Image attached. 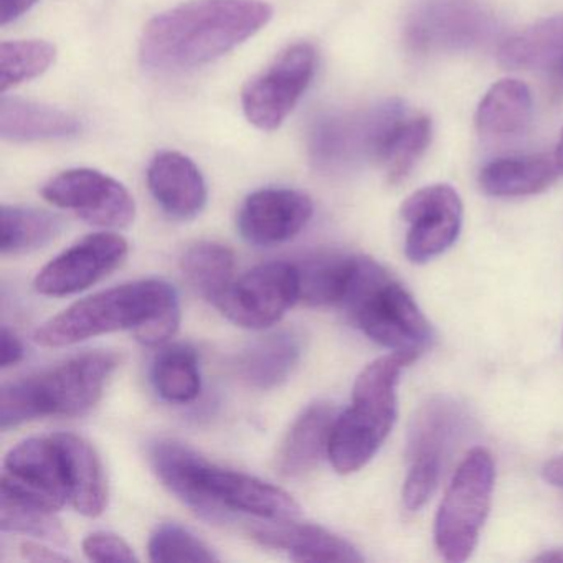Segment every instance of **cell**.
I'll return each mask as SVG.
<instances>
[{"label":"cell","mask_w":563,"mask_h":563,"mask_svg":"<svg viewBox=\"0 0 563 563\" xmlns=\"http://www.w3.org/2000/svg\"><path fill=\"white\" fill-rule=\"evenodd\" d=\"M147 186L161 209L176 220L196 219L207 203L202 173L180 153L157 154L147 169Z\"/></svg>","instance_id":"17"},{"label":"cell","mask_w":563,"mask_h":563,"mask_svg":"<svg viewBox=\"0 0 563 563\" xmlns=\"http://www.w3.org/2000/svg\"><path fill=\"white\" fill-rule=\"evenodd\" d=\"M318 55L306 42L291 45L265 71L246 84L242 107L246 120L262 131H275L295 110L316 75Z\"/></svg>","instance_id":"9"},{"label":"cell","mask_w":563,"mask_h":563,"mask_svg":"<svg viewBox=\"0 0 563 563\" xmlns=\"http://www.w3.org/2000/svg\"><path fill=\"white\" fill-rule=\"evenodd\" d=\"M301 355V334L292 329H285L258 339L240 352L235 371L250 387L273 390L291 377Z\"/></svg>","instance_id":"21"},{"label":"cell","mask_w":563,"mask_h":563,"mask_svg":"<svg viewBox=\"0 0 563 563\" xmlns=\"http://www.w3.org/2000/svg\"><path fill=\"white\" fill-rule=\"evenodd\" d=\"M298 301V266L272 262L235 279L216 308L233 324L262 331L282 321L286 311Z\"/></svg>","instance_id":"10"},{"label":"cell","mask_w":563,"mask_h":563,"mask_svg":"<svg viewBox=\"0 0 563 563\" xmlns=\"http://www.w3.org/2000/svg\"><path fill=\"white\" fill-rule=\"evenodd\" d=\"M0 19H2V25L11 24V22L18 21L19 18L31 11L37 0H0Z\"/></svg>","instance_id":"39"},{"label":"cell","mask_w":563,"mask_h":563,"mask_svg":"<svg viewBox=\"0 0 563 563\" xmlns=\"http://www.w3.org/2000/svg\"><path fill=\"white\" fill-rule=\"evenodd\" d=\"M358 256L319 253L299 263V301L314 308L342 306L357 272Z\"/></svg>","instance_id":"26"},{"label":"cell","mask_w":563,"mask_h":563,"mask_svg":"<svg viewBox=\"0 0 563 563\" xmlns=\"http://www.w3.org/2000/svg\"><path fill=\"white\" fill-rule=\"evenodd\" d=\"M180 269L189 285L213 306L235 282V253L216 242H199L186 250Z\"/></svg>","instance_id":"28"},{"label":"cell","mask_w":563,"mask_h":563,"mask_svg":"<svg viewBox=\"0 0 563 563\" xmlns=\"http://www.w3.org/2000/svg\"><path fill=\"white\" fill-rule=\"evenodd\" d=\"M550 75H552L553 88H555L559 93H563V55L559 58V62L550 68Z\"/></svg>","instance_id":"41"},{"label":"cell","mask_w":563,"mask_h":563,"mask_svg":"<svg viewBox=\"0 0 563 563\" xmlns=\"http://www.w3.org/2000/svg\"><path fill=\"white\" fill-rule=\"evenodd\" d=\"M401 219L408 223L405 255L411 263L430 262L446 252L460 236L463 202L446 184L423 187L401 206Z\"/></svg>","instance_id":"12"},{"label":"cell","mask_w":563,"mask_h":563,"mask_svg":"<svg viewBox=\"0 0 563 563\" xmlns=\"http://www.w3.org/2000/svg\"><path fill=\"white\" fill-rule=\"evenodd\" d=\"M272 18V5L263 0H192L146 25L141 62L161 74L202 67L249 41Z\"/></svg>","instance_id":"1"},{"label":"cell","mask_w":563,"mask_h":563,"mask_svg":"<svg viewBox=\"0 0 563 563\" xmlns=\"http://www.w3.org/2000/svg\"><path fill=\"white\" fill-rule=\"evenodd\" d=\"M494 461L489 451L474 448L457 467L434 520V543L448 562L473 555L493 499Z\"/></svg>","instance_id":"7"},{"label":"cell","mask_w":563,"mask_h":563,"mask_svg":"<svg viewBox=\"0 0 563 563\" xmlns=\"http://www.w3.org/2000/svg\"><path fill=\"white\" fill-rule=\"evenodd\" d=\"M490 29L473 0H428L411 15L407 37L418 52L456 51L479 44Z\"/></svg>","instance_id":"15"},{"label":"cell","mask_w":563,"mask_h":563,"mask_svg":"<svg viewBox=\"0 0 563 563\" xmlns=\"http://www.w3.org/2000/svg\"><path fill=\"white\" fill-rule=\"evenodd\" d=\"M151 384L163 400L186 405L196 400L202 390L199 355L187 344L161 349L151 364Z\"/></svg>","instance_id":"27"},{"label":"cell","mask_w":563,"mask_h":563,"mask_svg":"<svg viewBox=\"0 0 563 563\" xmlns=\"http://www.w3.org/2000/svg\"><path fill=\"white\" fill-rule=\"evenodd\" d=\"M405 113L401 101L390 100L355 113L319 118L309 134L312 161L325 170L342 169L361 161L377 163L388 131Z\"/></svg>","instance_id":"8"},{"label":"cell","mask_w":563,"mask_h":563,"mask_svg":"<svg viewBox=\"0 0 563 563\" xmlns=\"http://www.w3.org/2000/svg\"><path fill=\"white\" fill-rule=\"evenodd\" d=\"M467 413L450 397H433L418 408L408 430L407 454L410 463H437L443 466L467 428Z\"/></svg>","instance_id":"19"},{"label":"cell","mask_w":563,"mask_h":563,"mask_svg":"<svg viewBox=\"0 0 563 563\" xmlns=\"http://www.w3.org/2000/svg\"><path fill=\"white\" fill-rule=\"evenodd\" d=\"M563 55V15L540 22L500 47L499 60L507 68L550 70Z\"/></svg>","instance_id":"29"},{"label":"cell","mask_w":563,"mask_h":563,"mask_svg":"<svg viewBox=\"0 0 563 563\" xmlns=\"http://www.w3.org/2000/svg\"><path fill=\"white\" fill-rule=\"evenodd\" d=\"M314 213L312 200L292 189H262L246 197L236 217L245 242L276 246L298 236Z\"/></svg>","instance_id":"16"},{"label":"cell","mask_w":563,"mask_h":563,"mask_svg":"<svg viewBox=\"0 0 563 563\" xmlns=\"http://www.w3.org/2000/svg\"><path fill=\"white\" fill-rule=\"evenodd\" d=\"M543 479L552 486L563 489V456L553 457L542 470Z\"/></svg>","instance_id":"40"},{"label":"cell","mask_w":563,"mask_h":563,"mask_svg":"<svg viewBox=\"0 0 563 563\" xmlns=\"http://www.w3.org/2000/svg\"><path fill=\"white\" fill-rule=\"evenodd\" d=\"M342 308L355 325L391 354L413 364L433 342V329L410 292L384 266L358 256L357 272Z\"/></svg>","instance_id":"5"},{"label":"cell","mask_w":563,"mask_h":563,"mask_svg":"<svg viewBox=\"0 0 563 563\" xmlns=\"http://www.w3.org/2000/svg\"><path fill=\"white\" fill-rule=\"evenodd\" d=\"M120 364L111 352H88L57 367L11 382L0 394V428L21 427L45 417H81L103 395L104 385Z\"/></svg>","instance_id":"4"},{"label":"cell","mask_w":563,"mask_h":563,"mask_svg":"<svg viewBox=\"0 0 563 563\" xmlns=\"http://www.w3.org/2000/svg\"><path fill=\"white\" fill-rule=\"evenodd\" d=\"M441 464L410 463L404 486V504L408 510H420L437 489L441 476Z\"/></svg>","instance_id":"35"},{"label":"cell","mask_w":563,"mask_h":563,"mask_svg":"<svg viewBox=\"0 0 563 563\" xmlns=\"http://www.w3.org/2000/svg\"><path fill=\"white\" fill-rule=\"evenodd\" d=\"M559 173L555 157L543 154L500 157L481 169L479 186L493 197L536 196L549 189Z\"/></svg>","instance_id":"24"},{"label":"cell","mask_w":563,"mask_h":563,"mask_svg":"<svg viewBox=\"0 0 563 563\" xmlns=\"http://www.w3.org/2000/svg\"><path fill=\"white\" fill-rule=\"evenodd\" d=\"M64 456L68 503L87 517H98L108 504V484L103 464L95 448L74 433H55Z\"/></svg>","instance_id":"22"},{"label":"cell","mask_w":563,"mask_h":563,"mask_svg":"<svg viewBox=\"0 0 563 563\" xmlns=\"http://www.w3.org/2000/svg\"><path fill=\"white\" fill-rule=\"evenodd\" d=\"M0 490L52 510L68 503L64 456L54 434L29 438L9 451Z\"/></svg>","instance_id":"14"},{"label":"cell","mask_w":563,"mask_h":563,"mask_svg":"<svg viewBox=\"0 0 563 563\" xmlns=\"http://www.w3.org/2000/svg\"><path fill=\"white\" fill-rule=\"evenodd\" d=\"M407 362L391 354L358 374L352 405L339 415L329 441V460L338 473L362 470L380 450L397 420V387Z\"/></svg>","instance_id":"6"},{"label":"cell","mask_w":563,"mask_h":563,"mask_svg":"<svg viewBox=\"0 0 563 563\" xmlns=\"http://www.w3.org/2000/svg\"><path fill=\"white\" fill-rule=\"evenodd\" d=\"M2 255H24L44 249L62 232V220L34 207L2 206Z\"/></svg>","instance_id":"31"},{"label":"cell","mask_w":563,"mask_h":563,"mask_svg":"<svg viewBox=\"0 0 563 563\" xmlns=\"http://www.w3.org/2000/svg\"><path fill=\"white\" fill-rule=\"evenodd\" d=\"M57 48L45 41L2 42L0 45V88L2 93L34 80L52 67Z\"/></svg>","instance_id":"33"},{"label":"cell","mask_w":563,"mask_h":563,"mask_svg":"<svg viewBox=\"0 0 563 563\" xmlns=\"http://www.w3.org/2000/svg\"><path fill=\"white\" fill-rule=\"evenodd\" d=\"M47 202L70 210L90 225L126 229L136 217L130 190L107 174L93 169H71L45 184Z\"/></svg>","instance_id":"11"},{"label":"cell","mask_w":563,"mask_h":563,"mask_svg":"<svg viewBox=\"0 0 563 563\" xmlns=\"http://www.w3.org/2000/svg\"><path fill=\"white\" fill-rule=\"evenodd\" d=\"M555 161L556 166H559L560 173H563V131L562 136H560L559 146H556Z\"/></svg>","instance_id":"43"},{"label":"cell","mask_w":563,"mask_h":563,"mask_svg":"<svg viewBox=\"0 0 563 563\" xmlns=\"http://www.w3.org/2000/svg\"><path fill=\"white\" fill-rule=\"evenodd\" d=\"M24 345L21 339L9 328H2L0 334V365L2 368L14 367L24 358Z\"/></svg>","instance_id":"37"},{"label":"cell","mask_w":563,"mask_h":563,"mask_svg":"<svg viewBox=\"0 0 563 563\" xmlns=\"http://www.w3.org/2000/svg\"><path fill=\"white\" fill-rule=\"evenodd\" d=\"M22 559L29 560V562H68V556L64 553L57 552V550L48 549L44 543L38 542H24L21 545Z\"/></svg>","instance_id":"38"},{"label":"cell","mask_w":563,"mask_h":563,"mask_svg":"<svg viewBox=\"0 0 563 563\" xmlns=\"http://www.w3.org/2000/svg\"><path fill=\"white\" fill-rule=\"evenodd\" d=\"M250 536L263 547L285 552L295 562H364L347 540L311 523L272 520L268 526L255 527Z\"/></svg>","instance_id":"18"},{"label":"cell","mask_w":563,"mask_h":563,"mask_svg":"<svg viewBox=\"0 0 563 563\" xmlns=\"http://www.w3.org/2000/svg\"><path fill=\"white\" fill-rule=\"evenodd\" d=\"M0 529L2 532L22 533L35 537L55 545L68 542L67 532L62 527L57 510L41 504L0 490Z\"/></svg>","instance_id":"32"},{"label":"cell","mask_w":563,"mask_h":563,"mask_svg":"<svg viewBox=\"0 0 563 563\" xmlns=\"http://www.w3.org/2000/svg\"><path fill=\"white\" fill-rule=\"evenodd\" d=\"M84 552L91 562H137L136 553L126 540L110 532H95L85 539Z\"/></svg>","instance_id":"36"},{"label":"cell","mask_w":563,"mask_h":563,"mask_svg":"<svg viewBox=\"0 0 563 563\" xmlns=\"http://www.w3.org/2000/svg\"><path fill=\"white\" fill-rule=\"evenodd\" d=\"M532 93L526 84L500 80L481 100L476 128L489 140H509L526 133L532 121Z\"/></svg>","instance_id":"25"},{"label":"cell","mask_w":563,"mask_h":563,"mask_svg":"<svg viewBox=\"0 0 563 563\" xmlns=\"http://www.w3.org/2000/svg\"><path fill=\"white\" fill-rule=\"evenodd\" d=\"M430 141V118L404 114L388 131L377 157V163L387 170L388 183L400 184L407 179Z\"/></svg>","instance_id":"30"},{"label":"cell","mask_w":563,"mask_h":563,"mask_svg":"<svg viewBox=\"0 0 563 563\" xmlns=\"http://www.w3.org/2000/svg\"><path fill=\"white\" fill-rule=\"evenodd\" d=\"M81 124L74 114L48 104L2 97L0 100V136L12 143L65 140L80 133Z\"/></svg>","instance_id":"23"},{"label":"cell","mask_w":563,"mask_h":563,"mask_svg":"<svg viewBox=\"0 0 563 563\" xmlns=\"http://www.w3.org/2000/svg\"><path fill=\"white\" fill-rule=\"evenodd\" d=\"M150 461L161 483L210 522H227L233 512L269 522L301 516V507L286 490L250 474L217 466L179 441H154Z\"/></svg>","instance_id":"2"},{"label":"cell","mask_w":563,"mask_h":563,"mask_svg":"<svg viewBox=\"0 0 563 563\" xmlns=\"http://www.w3.org/2000/svg\"><path fill=\"white\" fill-rule=\"evenodd\" d=\"M151 562H217L219 556L197 539L190 530L177 523H163L151 536Z\"/></svg>","instance_id":"34"},{"label":"cell","mask_w":563,"mask_h":563,"mask_svg":"<svg viewBox=\"0 0 563 563\" xmlns=\"http://www.w3.org/2000/svg\"><path fill=\"white\" fill-rule=\"evenodd\" d=\"M180 324L179 296L169 283H126L75 302L35 332L42 347H67L98 335L133 331L147 347L169 341Z\"/></svg>","instance_id":"3"},{"label":"cell","mask_w":563,"mask_h":563,"mask_svg":"<svg viewBox=\"0 0 563 563\" xmlns=\"http://www.w3.org/2000/svg\"><path fill=\"white\" fill-rule=\"evenodd\" d=\"M334 405H309L289 428L278 453V470L286 477H302L329 456V441L338 420Z\"/></svg>","instance_id":"20"},{"label":"cell","mask_w":563,"mask_h":563,"mask_svg":"<svg viewBox=\"0 0 563 563\" xmlns=\"http://www.w3.org/2000/svg\"><path fill=\"white\" fill-rule=\"evenodd\" d=\"M536 562L563 563V549L545 550V552L536 556Z\"/></svg>","instance_id":"42"},{"label":"cell","mask_w":563,"mask_h":563,"mask_svg":"<svg viewBox=\"0 0 563 563\" xmlns=\"http://www.w3.org/2000/svg\"><path fill=\"white\" fill-rule=\"evenodd\" d=\"M128 252L126 240L117 233L85 236L41 269L35 289L52 298L77 295L120 268Z\"/></svg>","instance_id":"13"}]
</instances>
